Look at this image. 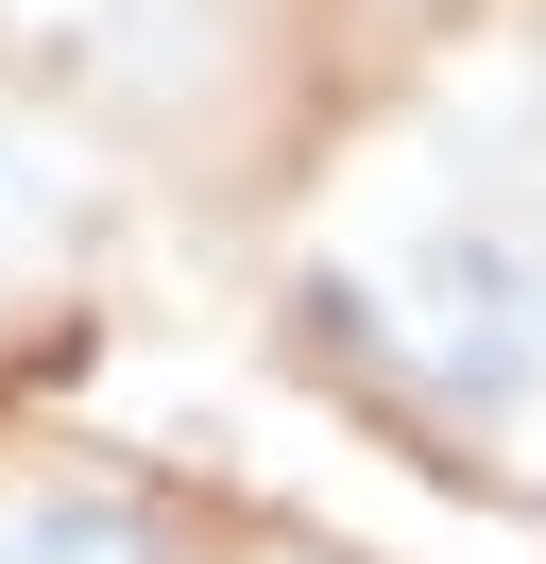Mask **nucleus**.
Returning a JSON list of instances; mask_svg holds the SVG:
<instances>
[{"instance_id": "1", "label": "nucleus", "mask_w": 546, "mask_h": 564, "mask_svg": "<svg viewBox=\"0 0 546 564\" xmlns=\"http://www.w3.org/2000/svg\"><path fill=\"white\" fill-rule=\"evenodd\" d=\"M359 325L427 411H546V240L495 206H427L359 257Z\"/></svg>"}, {"instance_id": "2", "label": "nucleus", "mask_w": 546, "mask_h": 564, "mask_svg": "<svg viewBox=\"0 0 546 564\" xmlns=\"http://www.w3.org/2000/svg\"><path fill=\"white\" fill-rule=\"evenodd\" d=\"M0 564H205L188 513H154L136 479H0Z\"/></svg>"}]
</instances>
